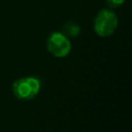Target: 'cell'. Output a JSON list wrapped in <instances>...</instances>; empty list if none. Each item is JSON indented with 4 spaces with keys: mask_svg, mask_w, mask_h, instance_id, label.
I'll return each mask as SVG.
<instances>
[{
    "mask_svg": "<svg viewBox=\"0 0 132 132\" xmlns=\"http://www.w3.org/2000/svg\"><path fill=\"white\" fill-rule=\"evenodd\" d=\"M106 1L109 4V6H111V7H119L122 4H124V2L126 0H106Z\"/></svg>",
    "mask_w": 132,
    "mask_h": 132,
    "instance_id": "5b68a950",
    "label": "cell"
},
{
    "mask_svg": "<svg viewBox=\"0 0 132 132\" xmlns=\"http://www.w3.org/2000/svg\"><path fill=\"white\" fill-rule=\"evenodd\" d=\"M13 93L19 99L31 100L39 93L40 80L36 77L29 76L18 79L13 82Z\"/></svg>",
    "mask_w": 132,
    "mask_h": 132,
    "instance_id": "7a4b0ae2",
    "label": "cell"
},
{
    "mask_svg": "<svg viewBox=\"0 0 132 132\" xmlns=\"http://www.w3.org/2000/svg\"><path fill=\"white\" fill-rule=\"evenodd\" d=\"M118 23V16L112 10L102 9L94 20V30L100 37H108L116 31Z\"/></svg>",
    "mask_w": 132,
    "mask_h": 132,
    "instance_id": "6da1fadb",
    "label": "cell"
},
{
    "mask_svg": "<svg viewBox=\"0 0 132 132\" xmlns=\"http://www.w3.org/2000/svg\"><path fill=\"white\" fill-rule=\"evenodd\" d=\"M46 46L48 52L57 58L66 57L71 50L69 38L61 32H53L46 40Z\"/></svg>",
    "mask_w": 132,
    "mask_h": 132,
    "instance_id": "3957f363",
    "label": "cell"
},
{
    "mask_svg": "<svg viewBox=\"0 0 132 132\" xmlns=\"http://www.w3.org/2000/svg\"><path fill=\"white\" fill-rule=\"evenodd\" d=\"M64 31H65V33H66L67 35L74 37V36H77V35H78L80 29H79V26H78V25H76V24H74V23H72V22H69V23H67V24L65 25Z\"/></svg>",
    "mask_w": 132,
    "mask_h": 132,
    "instance_id": "277c9868",
    "label": "cell"
}]
</instances>
